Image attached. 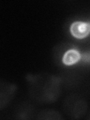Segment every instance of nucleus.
Returning <instances> with one entry per match:
<instances>
[{
    "label": "nucleus",
    "mask_w": 90,
    "mask_h": 120,
    "mask_svg": "<svg viewBox=\"0 0 90 120\" xmlns=\"http://www.w3.org/2000/svg\"><path fill=\"white\" fill-rule=\"evenodd\" d=\"M29 92L32 98L41 104H51L59 98L61 93V79L47 73L30 76Z\"/></svg>",
    "instance_id": "nucleus-1"
},
{
    "label": "nucleus",
    "mask_w": 90,
    "mask_h": 120,
    "mask_svg": "<svg viewBox=\"0 0 90 120\" xmlns=\"http://www.w3.org/2000/svg\"><path fill=\"white\" fill-rule=\"evenodd\" d=\"M17 92L15 84L2 80L0 82V110H3L13 99Z\"/></svg>",
    "instance_id": "nucleus-3"
},
{
    "label": "nucleus",
    "mask_w": 90,
    "mask_h": 120,
    "mask_svg": "<svg viewBox=\"0 0 90 120\" xmlns=\"http://www.w3.org/2000/svg\"><path fill=\"white\" fill-rule=\"evenodd\" d=\"M70 32L73 37L77 39H82L90 34V23L87 22L76 21L71 25Z\"/></svg>",
    "instance_id": "nucleus-4"
},
{
    "label": "nucleus",
    "mask_w": 90,
    "mask_h": 120,
    "mask_svg": "<svg viewBox=\"0 0 90 120\" xmlns=\"http://www.w3.org/2000/svg\"><path fill=\"white\" fill-rule=\"evenodd\" d=\"M88 110L86 101L77 95H70L64 103V110L65 113L73 119H79L86 115Z\"/></svg>",
    "instance_id": "nucleus-2"
},
{
    "label": "nucleus",
    "mask_w": 90,
    "mask_h": 120,
    "mask_svg": "<svg viewBox=\"0 0 90 120\" xmlns=\"http://www.w3.org/2000/svg\"><path fill=\"white\" fill-rule=\"evenodd\" d=\"M15 115L17 119H32L34 116V108L31 104H23L17 108Z\"/></svg>",
    "instance_id": "nucleus-6"
},
{
    "label": "nucleus",
    "mask_w": 90,
    "mask_h": 120,
    "mask_svg": "<svg viewBox=\"0 0 90 120\" xmlns=\"http://www.w3.org/2000/svg\"><path fill=\"white\" fill-rule=\"evenodd\" d=\"M87 119H90V111L89 112V114H88V116H87V118H86Z\"/></svg>",
    "instance_id": "nucleus-9"
},
{
    "label": "nucleus",
    "mask_w": 90,
    "mask_h": 120,
    "mask_svg": "<svg viewBox=\"0 0 90 120\" xmlns=\"http://www.w3.org/2000/svg\"><path fill=\"white\" fill-rule=\"evenodd\" d=\"M80 60H82V62L85 64H90V51L87 50L81 54Z\"/></svg>",
    "instance_id": "nucleus-8"
},
{
    "label": "nucleus",
    "mask_w": 90,
    "mask_h": 120,
    "mask_svg": "<svg viewBox=\"0 0 90 120\" xmlns=\"http://www.w3.org/2000/svg\"><path fill=\"white\" fill-rule=\"evenodd\" d=\"M81 59V54L74 48L68 49L63 55L62 62L65 65H73L78 62Z\"/></svg>",
    "instance_id": "nucleus-5"
},
{
    "label": "nucleus",
    "mask_w": 90,
    "mask_h": 120,
    "mask_svg": "<svg viewBox=\"0 0 90 120\" xmlns=\"http://www.w3.org/2000/svg\"><path fill=\"white\" fill-rule=\"evenodd\" d=\"M36 119L38 120H60L64 118L59 112L54 110H42L38 113Z\"/></svg>",
    "instance_id": "nucleus-7"
}]
</instances>
